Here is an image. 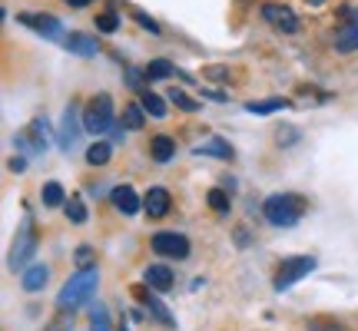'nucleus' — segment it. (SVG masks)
<instances>
[{"mask_svg": "<svg viewBox=\"0 0 358 331\" xmlns=\"http://www.w3.org/2000/svg\"><path fill=\"white\" fill-rule=\"evenodd\" d=\"M173 73H179V70L169 64V60H150V64L143 66V80H146V83H150V80H166V77H173Z\"/></svg>", "mask_w": 358, "mask_h": 331, "instance_id": "obj_22", "label": "nucleus"}, {"mask_svg": "<svg viewBox=\"0 0 358 331\" xmlns=\"http://www.w3.org/2000/svg\"><path fill=\"white\" fill-rule=\"evenodd\" d=\"M143 281L153 288V292H169L173 288V272L166 265H150L143 272Z\"/></svg>", "mask_w": 358, "mask_h": 331, "instance_id": "obj_18", "label": "nucleus"}, {"mask_svg": "<svg viewBox=\"0 0 358 331\" xmlns=\"http://www.w3.org/2000/svg\"><path fill=\"white\" fill-rule=\"evenodd\" d=\"M133 292H136V298H140L143 305H146V308H150V311H153V318H156V321H163L166 328H173V325H176V318L169 315V308L163 305L159 298H156V292H153V288H150V285H146V281H143V285H136Z\"/></svg>", "mask_w": 358, "mask_h": 331, "instance_id": "obj_14", "label": "nucleus"}, {"mask_svg": "<svg viewBox=\"0 0 358 331\" xmlns=\"http://www.w3.org/2000/svg\"><path fill=\"white\" fill-rule=\"evenodd\" d=\"M150 249H153L159 258H189L192 245L182 232H156L150 239Z\"/></svg>", "mask_w": 358, "mask_h": 331, "instance_id": "obj_7", "label": "nucleus"}, {"mask_svg": "<svg viewBox=\"0 0 358 331\" xmlns=\"http://www.w3.org/2000/svg\"><path fill=\"white\" fill-rule=\"evenodd\" d=\"M10 169H13V172H24V169H27V159H24V156H13V159H10Z\"/></svg>", "mask_w": 358, "mask_h": 331, "instance_id": "obj_36", "label": "nucleus"}, {"mask_svg": "<svg viewBox=\"0 0 358 331\" xmlns=\"http://www.w3.org/2000/svg\"><path fill=\"white\" fill-rule=\"evenodd\" d=\"M146 110H143V103H127L123 106V123H127V129H143V123H146Z\"/></svg>", "mask_w": 358, "mask_h": 331, "instance_id": "obj_26", "label": "nucleus"}, {"mask_svg": "<svg viewBox=\"0 0 358 331\" xmlns=\"http://www.w3.org/2000/svg\"><path fill=\"white\" fill-rule=\"evenodd\" d=\"M40 199L47 209H57V205H66V192L60 182H43V189H40Z\"/></svg>", "mask_w": 358, "mask_h": 331, "instance_id": "obj_23", "label": "nucleus"}, {"mask_svg": "<svg viewBox=\"0 0 358 331\" xmlns=\"http://www.w3.org/2000/svg\"><path fill=\"white\" fill-rule=\"evenodd\" d=\"M47 279H50V268L43 265V262H34L30 268H24L20 272V285H24V292H43V285H47Z\"/></svg>", "mask_w": 358, "mask_h": 331, "instance_id": "obj_16", "label": "nucleus"}, {"mask_svg": "<svg viewBox=\"0 0 358 331\" xmlns=\"http://www.w3.org/2000/svg\"><path fill=\"white\" fill-rule=\"evenodd\" d=\"M66 7H73V10H83V7H90V0H64Z\"/></svg>", "mask_w": 358, "mask_h": 331, "instance_id": "obj_37", "label": "nucleus"}, {"mask_svg": "<svg viewBox=\"0 0 358 331\" xmlns=\"http://www.w3.org/2000/svg\"><path fill=\"white\" fill-rule=\"evenodd\" d=\"M169 205H173V196H169L163 186H153V189L143 196V212H146L150 219L169 216Z\"/></svg>", "mask_w": 358, "mask_h": 331, "instance_id": "obj_15", "label": "nucleus"}, {"mask_svg": "<svg viewBox=\"0 0 358 331\" xmlns=\"http://www.w3.org/2000/svg\"><path fill=\"white\" fill-rule=\"evenodd\" d=\"M196 153H199V156H213V159H232V156H236V149H232L229 140H222V136H209L206 142H199V146H196Z\"/></svg>", "mask_w": 358, "mask_h": 331, "instance_id": "obj_17", "label": "nucleus"}, {"mask_svg": "<svg viewBox=\"0 0 358 331\" xmlns=\"http://www.w3.org/2000/svg\"><path fill=\"white\" fill-rule=\"evenodd\" d=\"M308 331H348V328L335 318H312L308 321Z\"/></svg>", "mask_w": 358, "mask_h": 331, "instance_id": "obj_31", "label": "nucleus"}, {"mask_svg": "<svg viewBox=\"0 0 358 331\" xmlns=\"http://www.w3.org/2000/svg\"><path fill=\"white\" fill-rule=\"evenodd\" d=\"M77 103H70L64 110V119H60V136H57V146L64 149V153H70L73 146H77L80 133H83V119H77Z\"/></svg>", "mask_w": 358, "mask_h": 331, "instance_id": "obj_10", "label": "nucleus"}, {"mask_svg": "<svg viewBox=\"0 0 358 331\" xmlns=\"http://www.w3.org/2000/svg\"><path fill=\"white\" fill-rule=\"evenodd\" d=\"M292 142H299V133H295V129H279V133H275V146L285 149V146H292Z\"/></svg>", "mask_w": 358, "mask_h": 331, "instance_id": "obj_34", "label": "nucleus"}, {"mask_svg": "<svg viewBox=\"0 0 358 331\" xmlns=\"http://www.w3.org/2000/svg\"><path fill=\"white\" fill-rule=\"evenodd\" d=\"M37 226H34V219L27 216L24 219V226L17 229V239H13L10 245V255H7V265L13 268V272H24V268H30L34 262V255H37Z\"/></svg>", "mask_w": 358, "mask_h": 331, "instance_id": "obj_4", "label": "nucleus"}, {"mask_svg": "<svg viewBox=\"0 0 358 331\" xmlns=\"http://www.w3.org/2000/svg\"><path fill=\"white\" fill-rule=\"evenodd\" d=\"M96 285H100V268L90 265V268H77L66 285L60 288L57 295V308L60 311H77V308L90 305L93 302V295H96Z\"/></svg>", "mask_w": 358, "mask_h": 331, "instance_id": "obj_1", "label": "nucleus"}, {"mask_svg": "<svg viewBox=\"0 0 358 331\" xmlns=\"http://www.w3.org/2000/svg\"><path fill=\"white\" fill-rule=\"evenodd\" d=\"M17 24H24L27 30H34V34H40L43 40H64V20L60 17H53V13H17Z\"/></svg>", "mask_w": 358, "mask_h": 331, "instance_id": "obj_6", "label": "nucleus"}, {"mask_svg": "<svg viewBox=\"0 0 358 331\" xmlns=\"http://www.w3.org/2000/svg\"><path fill=\"white\" fill-rule=\"evenodd\" d=\"M150 156H153L156 163H169V159L176 156V140L166 136V133L153 136V140H150Z\"/></svg>", "mask_w": 358, "mask_h": 331, "instance_id": "obj_19", "label": "nucleus"}, {"mask_svg": "<svg viewBox=\"0 0 358 331\" xmlns=\"http://www.w3.org/2000/svg\"><path fill=\"white\" fill-rule=\"evenodd\" d=\"M47 142H50V136H47V119L37 116V119L13 140V146H17V149H27L30 156H37V153H47Z\"/></svg>", "mask_w": 358, "mask_h": 331, "instance_id": "obj_9", "label": "nucleus"}, {"mask_svg": "<svg viewBox=\"0 0 358 331\" xmlns=\"http://www.w3.org/2000/svg\"><path fill=\"white\" fill-rule=\"evenodd\" d=\"M90 331H113V321H110V315H106L103 305L93 308V315H90Z\"/></svg>", "mask_w": 358, "mask_h": 331, "instance_id": "obj_29", "label": "nucleus"}, {"mask_svg": "<svg viewBox=\"0 0 358 331\" xmlns=\"http://www.w3.org/2000/svg\"><path fill=\"white\" fill-rule=\"evenodd\" d=\"M289 100H282V96H268V100H256V103H245V113L252 116H268V113H279L285 110Z\"/></svg>", "mask_w": 358, "mask_h": 331, "instance_id": "obj_20", "label": "nucleus"}, {"mask_svg": "<svg viewBox=\"0 0 358 331\" xmlns=\"http://www.w3.org/2000/svg\"><path fill=\"white\" fill-rule=\"evenodd\" d=\"M308 7H322V3H325V0H306Z\"/></svg>", "mask_w": 358, "mask_h": 331, "instance_id": "obj_39", "label": "nucleus"}, {"mask_svg": "<svg viewBox=\"0 0 358 331\" xmlns=\"http://www.w3.org/2000/svg\"><path fill=\"white\" fill-rule=\"evenodd\" d=\"M206 203L213 205V212H229V192L226 189H209V196H206Z\"/></svg>", "mask_w": 358, "mask_h": 331, "instance_id": "obj_30", "label": "nucleus"}, {"mask_svg": "<svg viewBox=\"0 0 358 331\" xmlns=\"http://www.w3.org/2000/svg\"><path fill=\"white\" fill-rule=\"evenodd\" d=\"M110 133H113V142H123V136H127V133H123V129H110Z\"/></svg>", "mask_w": 358, "mask_h": 331, "instance_id": "obj_38", "label": "nucleus"}, {"mask_svg": "<svg viewBox=\"0 0 358 331\" xmlns=\"http://www.w3.org/2000/svg\"><path fill=\"white\" fill-rule=\"evenodd\" d=\"M110 203H113V209L123 212V216H136L143 209L140 192L133 189V186H113V189H110Z\"/></svg>", "mask_w": 358, "mask_h": 331, "instance_id": "obj_12", "label": "nucleus"}, {"mask_svg": "<svg viewBox=\"0 0 358 331\" xmlns=\"http://www.w3.org/2000/svg\"><path fill=\"white\" fill-rule=\"evenodd\" d=\"M133 20L143 27V30H150V34H159V24H156L150 13H143V10H133Z\"/></svg>", "mask_w": 358, "mask_h": 331, "instance_id": "obj_33", "label": "nucleus"}, {"mask_svg": "<svg viewBox=\"0 0 358 331\" xmlns=\"http://www.w3.org/2000/svg\"><path fill=\"white\" fill-rule=\"evenodd\" d=\"M315 265H319V258H315V255H295V258H285V262H282V268L275 272V279H272L275 292L292 288L295 281H302L308 272H315Z\"/></svg>", "mask_w": 358, "mask_h": 331, "instance_id": "obj_5", "label": "nucleus"}, {"mask_svg": "<svg viewBox=\"0 0 358 331\" xmlns=\"http://www.w3.org/2000/svg\"><path fill=\"white\" fill-rule=\"evenodd\" d=\"M140 103L153 119H163V116H166V103H163V96L153 93V89H140Z\"/></svg>", "mask_w": 358, "mask_h": 331, "instance_id": "obj_21", "label": "nucleus"}, {"mask_svg": "<svg viewBox=\"0 0 358 331\" xmlns=\"http://www.w3.org/2000/svg\"><path fill=\"white\" fill-rule=\"evenodd\" d=\"M66 219H70L73 226H83V222H87V205H83L80 196H73V199L66 203Z\"/></svg>", "mask_w": 358, "mask_h": 331, "instance_id": "obj_28", "label": "nucleus"}, {"mask_svg": "<svg viewBox=\"0 0 358 331\" xmlns=\"http://www.w3.org/2000/svg\"><path fill=\"white\" fill-rule=\"evenodd\" d=\"M262 216H266L268 226L289 229V226H295L299 219L306 216V199L295 196V192H275V196H268L262 203Z\"/></svg>", "mask_w": 358, "mask_h": 331, "instance_id": "obj_2", "label": "nucleus"}, {"mask_svg": "<svg viewBox=\"0 0 358 331\" xmlns=\"http://www.w3.org/2000/svg\"><path fill=\"white\" fill-rule=\"evenodd\" d=\"M335 50L338 53L358 50V10H345V20L335 30Z\"/></svg>", "mask_w": 358, "mask_h": 331, "instance_id": "obj_11", "label": "nucleus"}, {"mask_svg": "<svg viewBox=\"0 0 358 331\" xmlns=\"http://www.w3.org/2000/svg\"><path fill=\"white\" fill-rule=\"evenodd\" d=\"M93 265V249L90 245H80L77 249V268H90Z\"/></svg>", "mask_w": 358, "mask_h": 331, "instance_id": "obj_35", "label": "nucleus"}, {"mask_svg": "<svg viewBox=\"0 0 358 331\" xmlns=\"http://www.w3.org/2000/svg\"><path fill=\"white\" fill-rule=\"evenodd\" d=\"M96 30H100V34H116V30H120V13L116 10L96 13Z\"/></svg>", "mask_w": 358, "mask_h": 331, "instance_id": "obj_27", "label": "nucleus"}, {"mask_svg": "<svg viewBox=\"0 0 358 331\" xmlns=\"http://www.w3.org/2000/svg\"><path fill=\"white\" fill-rule=\"evenodd\" d=\"M113 159V142H103V140H96L93 146L87 149V163L90 166H106Z\"/></svg>", "mask_w": 358, "mask_h": 331, "instance_id": "obj_24", "label": "nucleus"}, {"mask_svg": "<svg viewBox=\"0 0 358 331\" xmlns=\"http://www.w3.org/2000/svg\"><path fill=\"white\" fill-rule=\"evenodd\" d=\"M169 100L176 103V106L182 110V113H199V110H203V103H199V100H192V96L186 93V89H176V87H173V89H169Z\"/></svg>", "mask_w": 358, "mask_h": 331, "instance_id": "obj_25", "label": "nucleus"}, {"mask_svg": "<svg viewBox=\"0 0 358 331\" xmlns=\"http://www.w3.org/2000/svg\"><path fill=\"white\" fill-rule=\"evenodd\" d=\"M43 331H73V311H60Z\"/></svg>", "mask_w": 358, "mask_h": 331, "instance_id": "obj_32", "label": "nucleus"}, {"mask_svg": "<svg viewBox=\"0 0 358 331\" xmlns=\"http://www.w3.org/2000/svg\"><path fill=\"white\" fill-rule=\"evenodd\" d=\"M262 20H266L272 30H279V34H299V17H295L292 7H285V3H275V0H268L262 3Z\"/></svg>", "mask_w": 358, "mask_h": 331, "instance_id": "obj_8", "label": "nucleus"}, {"mask_svg": "<svg viewBox=\"0 0 358 331\" xmlns=\"http://www.w3.org/2000/svg\"><path fill=\"white\" fill-rule=\"evenodd\" d=\"M116 126V113H113V96L110 93H96L93 100L83 106V129L93 136H103Z\"/></svg>", "mask_w": 358, "mask_h": 331, "instance_id": "obj_3", "label": "nucleus"}, {"mask_svg": "<svg viewBox=\"0 0 358 331\" xmlns=\"http://www.w3.org/2000/svg\"><path fill=\"white\" fill-rule=\"evenodd\" d=\"M64 50L73 53V57H80V60H93L96 53H100V43H96V37H90V34H66L64 37Z\"/></svg>", "mask_w": 358, "mask_h": 331, "instance_id": "obj_13", "label": "nucleus"}]
</instances>
